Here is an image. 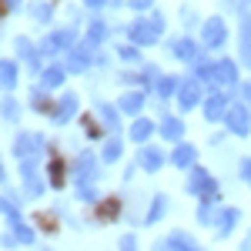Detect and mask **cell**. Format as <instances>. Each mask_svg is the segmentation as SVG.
Segmentation results:
<instances>
[{
	"mask_svg": "<svg viewBox=\"0 0 251 251\" xmlns=\"http://www.w3.org/2000/svg\"><path fill=\"white\" fill-rule=\"evenodd\" d=\"M231 127L234 131H245L248 127V114L245 111H231Z\"/></svg>",
	"mask_w": 251,
	"mask_h": 251,
	"instance_id": "cell-1",
	"label": "cell"
},
{
	"mask_svg": "<svg viewBox=\"0 0 251 251\" xmlns=\"http://www.w3.org/2000/svg\"><path fill=\"white\" fill-rule=\"evenodd\" d=\"M221 34H225L221 24H208V40H211V44H221Z\"/></svg>",
	"mask_w": 251,
	"mask_h": 251,
	"instance_id": "cell-2",
	"label": "cell"
},
{
	"mask_svg": "<svg viewBox=\"0 0 251 251\" xmlns=\"http://www.w3.org/2000/svg\"><path fill=\"white\" fill-rule=\"evenodd\" d=\"M181 100H184V107H191L194 100H198V87H194V84H188V87H184V94H181Z\"/></svg>",
	"mask_w": 251,
	"mask_h": 251,
	"instance_id": "cell-3",
	"label": "cell"
},
{
	"mask_svg": "<svg viewBox=\"0 0 251 251\" xmlns=\"http://www.w3.org/2000/svg\"><path fill=\"white\" fill-rule=\"evenodd\" d=\"M181 134V124H177V121H168V124H164V137H177Z\"/></svg>",
	"mask_w": 251,
	"mask_h": 251,
	"instance_id": "cell-4",
	"label": "cell"
},
{
	"mask_svg": "<svg viewBox=\"0 0 251 251\" xmlns=\"http://www.w3.org/2000/svg\"><path fill=\"white\" fill-rule=\"evenodd\" d=\"M174 161H177V164H188V161H191V151H188V148H181V151L174 154Z\"/></svg>",
	"mask_w": 251,
	"mask_h": 251,
	"instance_id": "cell-5",
	"label": "cell"
},
{
	"mask_svg": "<svg viewBox=\"0 0 251 251\" xmlns=\"http://www.w3.org/2000/svg\"><path fill=\"white\" fill-rule=\"evenodd\" d=\"M148 131H151V124H144V121L134 124V137H148Z\"/></svg>",
	"mask_w": 251,
	"mask_h": 251,
	"instance_id": "cell-6",
	"label": "cell"
},
{
	"mask_svg": "<svg viewBox=\"0 0 251 251\" xmlns=\"http://www.w3.org/2000/svg\"><path fill=\"white\" fill-rule=\"evenodd\" d=\"M141 161H144L148 168H154V164H157V154H154V151H144V154H141Z\"/></svg>",
	"mask_w": 251,
	"mask_h": 251,
	"instance_id": "cell-7",
	"label": "cell"
},
{
	"mask_svg": "<svg viewBox=\"0 0 251 251\" xmlns=\"http://www.w3.org/2000/svg\"><path fill=\"white\" fill-rule=\"evenodd\" d=\"M208 114H211V117L221 114V100H211V104H208Z\"/></svg>",
	"mask_w": 251,
	"mask_h": 251,
	"instance_id": "cell-8",
	"label": "cell"
},
{
	"mask_svg": "<svg viewBox=\"0 0 251 251\" xmlns=\"http://www.w3.org/2000/svg\"><path fill=\"white\" fill-rule=\"evenodd\" d=\"M124 107H127V111H134V107H141V97H127V100H124Z\"/></svg>",
	"mask_w": 251,
	"mask_h": 251,
	"instance_id": "cell-9",
	"label": "cell"
},
{
	"mask_svg": "<svg viewBox=\"0 0 251 251\" xmlns=\"http://www.w3.org/2000/svg\"><path fill=\"white\" fill-rule=\"evenodd\" d=\"M87 3H100V0H87Z\"/></svg>",
	"mask_w": 251,
	"mask_h": 251,
	"instance_id": "cell-10",
	"label": "cell"
}]
</instances>
